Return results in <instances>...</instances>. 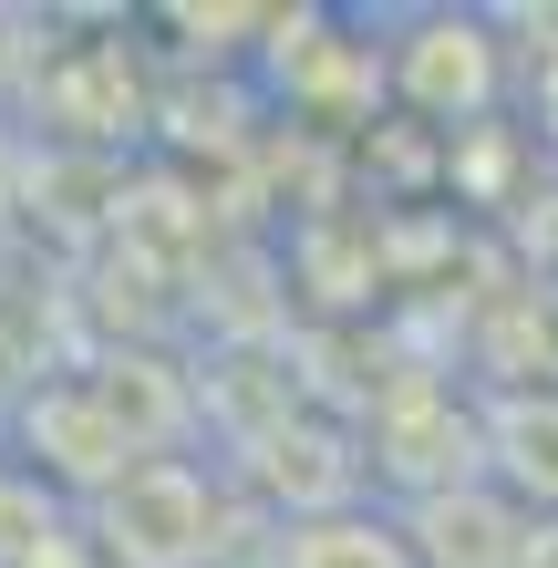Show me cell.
Returning <instances> with one entry per match:
<instances>
[{
	"mask_svg": "<svg viewBox=\"0 0 558 568\" xmlns=\"http://www.w3.org/2000/svg\"><path fill=\"white\" fill-rule=\"evenodd\" d=\"M486 445H497L507 486H528L558 507V393H507L497 414H486Z\"/></svg>",
	"mask_w": 558,
	"mask_h": 568,
	"instance_id": "6da1fadb",
	"label": "cell"
},
{
	"mask_svg": "<svg viewBox=\"0 0 558 568\" xmlns=\"http://www.w3.org/2000/svg\"><path fill=\"white\" fill-rule=\"evenodd\" d=\"M290 568H424V558L383 517H311V527H290Z\"/></svg>",
	"mask_w": 558,
	"mask_h": 568,
	"instance_id": "7a4b0ae2",
	"label": "cell"
}]
</instances>
